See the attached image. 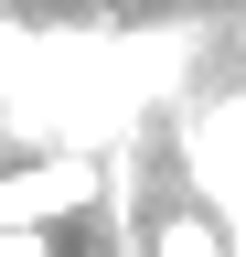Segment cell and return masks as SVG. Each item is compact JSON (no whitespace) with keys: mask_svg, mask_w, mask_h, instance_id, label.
I'll return each mask as SVG.
<instances>
[{"mask_svg":"<svg viewBox=\"0 0 246 257\" xmlns=\"http://www.w3.org/2000/svg\"><path fill=\"white\" fill-rule=\"evenodd\" d=\"M0 257H65V246H54V225H0Z\"/></svg>","mask_w":246,"mask_h":257,"instance_id":"7a4b0ae2","label":"cell"},{"mask_svg":"<svg viewBox=\"0 0 246 257\" xmlns=\"http://www.w3.org/2000/svg\"><path fill=\"white\" fill-rule=\"evenodd\" d=\"M97 193H107V161L97 150H54V161H33V172H0V225H54V214L97 204Z\"/></svg>","mask_w":246,"mask_h":257,"instance_id":"6da1fadb","label":"cell"}]
</instances>
